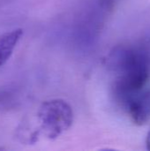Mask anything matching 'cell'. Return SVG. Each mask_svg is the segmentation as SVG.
<instances>
[{"label":"cell","instance_id":"1","mask_svg":"<svg viewBox=\"0 0 150 151\" xmlns=\"http://www.w3.org/2000/svg\"><path fill=\"white\" fill-rule=\"evenodd\" d=\"M111 69L116 73L114 94L125 105L130 99L142 92L149 77L146 56L137 50L118 48L108 58Z\"/></svg>","mask_w":150,"mask_h":151},{"label":"cell","instance_id":"2","mask_svg":"<svg viewBox=\"0 0 150 151\" xmlns=\"http://www.w3.org/2000/svg\"><path fill=\"white\" fill-rule=\"evenodd\" d=\"M72 110L65 101H45L37 110L33 121L27 119L21 122L16 130V136L27 144L35 143L41 137L54 140L72 126Z\"/></svg>","mask_w":150,"mask_h":151},{"label":"cell","instance_id":"3","mask_svg":"<svg viewBox=\"0 0 150 151\" xmlns=\"http://www.w3.org/2000/svg\"><path fill=\"white\" fill-rule=\"evenodd\" d=\"M132 121L137 126L150 122V92H141L125 104Z\"/></svg>","mask_w":150,"mask_h":151},{"label":"cell","instance_id":"4","mask_svg":"<svg viewBox=\"0 0 150 151\" xmlns=\"http://www.w3.org/2000/svg\"><path fill=\"white\" fill-rule=\"evenodd\" d=\"M23 35V29L16 28L0 35V67L11 57Z\"/></svg>","mask_w":150,"mask_h":151},{"label":"cell","instance_id":"5","mask_svg":"<svg viewBox=\"0 0 150 151\" xmlns=\"http://www.w3.org/2000/svg\"><path fill=\"white\" fill-rule=\"evenodd\" d=\"M146 145H147V149L150 150V131L149 132L147 139H146Z\"/></svg>","mask_w":150,"mask_h":151}]
</instances>
